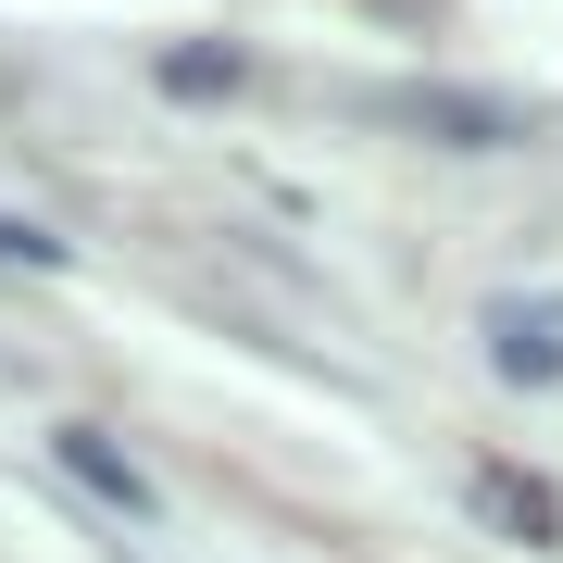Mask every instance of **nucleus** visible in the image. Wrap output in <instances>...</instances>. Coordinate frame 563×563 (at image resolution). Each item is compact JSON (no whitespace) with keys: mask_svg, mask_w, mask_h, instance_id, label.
<instances>
[{"mask_svg":"<svg viewBox=\"0 0 563 563\" xmlns=\"http://www.w3.org/2000/svg\"><path fill=\"white\" fill-rule=\"evenodd\" d=\"M488 376L501 388H563V288H526V301H488Z\"/></svg>","mask_w":563,"mask_h":563,"instance_id":"f257e3e1","label":"nucleus"},{"mask_svg":"<svg viewBox=\"0 0 563 563\" xmlns=\"http://www.w3.org/2000/svg\"><path fill=\"white\" fill-rule=\"evenodd\" d=\"M51 463L88 488V501H113L125 526H163V488H151V476H139V463H125L113 439H101V426H51Z\"/></svg>","mask_w":563,"mask_h":563,"instance_id":"f03ea898","label":"nucleus"},{"mask_svg":"<svg viewBox=\"0 0 563 563\" xmlns=\"http://www.w3.org/2000/svg\"><path fill=\"white\" fill-rule=\"evenodd\" d=\"M163 88L176 101H213V88H239V51H163Z\"/></svg>","mask_w":563,"mask_h":563,"instance_id":"7ed1b4c3","label":"nucleus"},{"mask_svg":"<svg viewBox=\"0 0 563 563\" xmlns=\"http://www.w3.org/2000/svg\"><path fill=\"white\" fill-rule=\"evenodd\" d=\"M0 263H25V276H63V263H76V251H63L51 225H25V213H0Z\"/></svg>","mask_w":563,"mask_h":563,"instance_id":"20e7f679","label":"nucleus"}]
</instances>
